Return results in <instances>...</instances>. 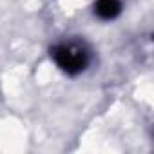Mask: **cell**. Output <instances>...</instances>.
<instances>
[{
	"label": "cell",
	"mask_w": 154,
	"mask_h": 154,
	"mask_svg": "<svg viewBox=\"0 0 154 154\" xmlns=\"http://www.w3.org/2000/svg\"><path fill=\"white\" fill-rule=\"evenodd\" d=\"M54 63L67 74L74 76L82 72L89 63V53L78 44H60L51 49Z\"/></svg>",
	"instance_id": "cell-1"
},
{
	"label": "cell",
	"mask_w": 154,
	"mask_h": 154,
	"mask_svg": "<svg viewBox=\"0 0 154 154\" xmlns=\"http://www.w3.org/2000/svg\"><path fill=\"white\" fill-rule=\"evenodd\" d=\"M122 11V4L120 0H98L94 4V13L103 18V20H112L120 15Z\"/></svg>",
	"instance_id": "cell-2"
}]
</instances>
